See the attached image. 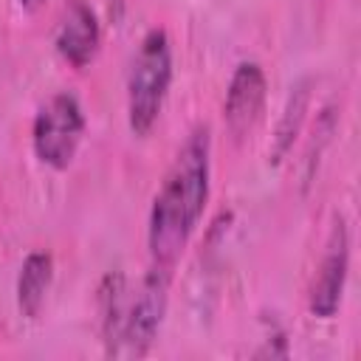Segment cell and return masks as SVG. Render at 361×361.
Segmentation results:
<instances>
[{
    "instance_id": "10",
    "label": "cell",
    "mask_w": 361,
    "mask_h": 361,
    "mask_svg": "<svg viewBox=\"0 0 361 361\" xmlns=\"http://www.w3.org/2000/svg\"><path fill=\"white\" fill-rule=\"evenodd\" d=\"M305 104H307V90H305V87H296V93H293L290 102H288L285 118H282V124H279V133H276V152H274L276 161L288 152V147H290V141H293V135H296V130H299V124H302Z\"/></svg>"
},
{
    "instance_id": "7",
    "label": "cell",
    "mask_w": 361,
    "mask_h": 361,
    "mask_svg": "<svg viewBox=\"0 0 361 361\" xmlns=\"http://www.w3.org/2000/svg\"><path fill=\"white\" fill-rule=\"evenodd\" d=\"M102 28L96 11L85 0H68L56 28V51L73 68H87L99 51Z\"/></svg>"
},
{
    "instance_id": "6",
    "label": "cell",
    "mask_w": 361,
    "mask_h": 361,
    "mask_svg": "<svg viewBox=\"0 0 361 361\" xmlns=\"http://www.w3.org/2000/svg\"><path fill=\"white\" fill-rule=\"evenodd\" d=\"M265 96H268L265 71L257 62H240L231 73V82L226 90V104H223L226 124L237 138H243L254 130V124L262 116Z\"/></svg>"
},
{
    "instance_id": "5",
    "label": "cell",
    "mask_w": 361,
    "mask_h": 361,
    "mask_svg": "<svg viewBox=\"0 0 361 361\" xmlns=\"http://www.w3.org/2000/svg\"><path fill=\"white\" fill-rule=\"evenodd\" d=\"M347 268H350V237H347L344 220L338 217L330 231L327 248H324L319 271L313 276V285H310L307 307L313 316H319V319L336 316V310L341 305L344 282H347Z\"/></svg>"
},
{
    "instance_id": "11",
    "label": "cell",
    "mask_w": 361,
    "mask_h": 361,
    "mask_svg": "<svg viewBox=\"0 0 361 361\" xmlns=\"http://www.w3.org/2000/svg\"><path fill=\"white\" fill-rule=\"evenodd\" d=\"M39 3H42V0H20V6H23V8H37Z\"/></svg>"
},
{
    "instance_id": "8",
    "label": "cell",
    "mask_w": 361,
    "mask_h": 361,
    "mask_svg": "<svg viewBox=\"0 0 361 361\" xmlns=\"http://www.w3.org/2000/svg\"><path fill=\"white\" fill-rule=\"evenodd\" d=\"M54 279V257L48 251H31L17 276V307L25 319H37Z\"/></svg>"
},
{
    "instance_id": "9",
    "label": "cell",
    "mask_w": 361,
    "mask_h": 361,
    "mask_svg": "<svg viewBox=\"0 0 361 361\" xmlns=\"http://www.w3.org/2000/svg\"><path fill=\"white\" fill-rule=\"evenodd\" d=\"M127 299H130V288L124 274H107L102 288H99V313H102V341H104V353L116 355L118 353V338H121V324H124V313H127Z\"/></svg>"
},
{
    "instance_id": "1",
    "label": "cell",
    "mask_w": 361,
    "mask_h": 361,
    "mask_svg": "<svg viewBox=\"0 0 361 361\" xmlns=\"http://www.w3.org/2000/svg\"><path fill=\"white\" fill-rule=\"evenodd\" d=\"M209 127H197L189 133L172 166L166 169L164 183L149 209V262L175 268L195 226L200 223L209 200Z\"/></svg>"
},
{
    "instance_id": "3",
    "label": "cell",
    "mask_w": 361,
    "mask_h": 361,
    "mask_svg": "<svg viewBox=\"0 0 361 361\" xmlns=\"http://www.w3.org/2000/svg\"><path fill=\"white\" fill-rule=\"evenodd\" d=\"M169 265L149 262L141 285L135 293L127 299V313L121 324V338H118V353L116 355H147L152 341L158 338L164 313H166V299H169V282H172Z\"/></svg>"
},
{
    "instance_id": "4",
    "label": "cell",
    "mask_w": 361,
    "mask_h": 361,
    "mask_svg": "<svg viewBox=\"0 0 361 361\" xmlns=\"http://www.w3.org/2000/svg\"><path fill=\"white\" fill-rule=\"evenodd\" d=\"M85 135V113L73 93L51 96L31 127V144L42 164L51 169H68Z\"/></svg>"
},
{
    "instance_id": "2",
    "label": "cell",
    "mask_w": 361,
    "mask_h": 361,
    "mask_svg": "<svg viewBox=\"0 0 361 361\" xmlns=\"http://www.w3.org/2000/svg\"><path fill=\"white\" fill-rule=\"evenodd\" d=\"M172 82V48L164 28H149L127 73V124L135 135H147L166 102Z\"/></svg>"
}]
</instances>
